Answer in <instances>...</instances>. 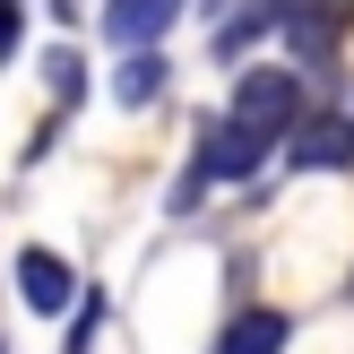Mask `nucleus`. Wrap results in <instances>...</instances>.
I'll return each mask as SVG.
<instances>
[{"mask_svg":"<svg viewBox=\"0 0 354 354\" xmlns=\"http://www.w3.org/2000/svg\"><path fill=\"white\" fill-rule=\"evenodd\" d=\"M286 165L294 173H337V165H354V113H303L286 130Z\"/></svg>","mask_w":354,"mask_h":354,"instance_id":"obj_1","label":"nucleus"},{"mask_svg":"<svg viewBox=\"0 0 354 354\" xmlns=\"http://www.w3.org/2000/svg\"><path fill=\"white\" fill-rule=\"evenodd\" d=\"M337 44H346V0H294V17H286L294 69H337Z\"/></svg>","mask_w":354,"mask_h":354,"instance_id":"obj_2","label":"nucleus"},{"mask_svg":"<svg viewBox=\"0 0 354 354\" xmlns=\"http://www.w3.org/2000/svg\"><path fill=\"white\" fill-rule=\"evenodd\" d=\"M190 0H104V44H121V52H147V44H165L173 35V17H182Z\"/></svg>","mask_w":354,"mask_h":354,"instance_id":"obj_3","label":"nucleus"},{"mask_svg":"<svg viewBox=\"0 0 354 354\" xmlns=\"http://www.w3.org/2000/svg\"><path fill=\"white\" fill-rule=\"evenodd\" d=\"M9 277H17V303H26V311H69V303H78V286H69V259H61V251H44V242H26Z\"/></svg>","mask_w":354,"mask_h":354,"instance_id":"obj_4","label":"nucleus"},{"mask_svg":"<svg viewBox=\"0 0 354 354\" xmlns=\"http://www.w3.org/2000/svg\"><path fill=\"white\" fill-rule=\"evenodd\" d=\"M286 337H294V320H286V311H268V303H242L234 320H225L216 354H286Z\"/></svg>","mask_w":354,"mask_h":354,"instance_id":"obj_5","label":"nucleus"},{"mask_svg":"<svg viewBox=\"0 0 354 354\" xmlns=\"http://www.w3.org/2000/svg\"><path fill=\"white\" fill-rule=\"evenodd\" d=\"M286 17H294V0H251V9H234V17H225V26H216V61L234 69L242 52H251V44H259V35H268V26H286Z\"/></svg>","mask_w":354,"mask_h":354,"instance_id":"obj_6","label":"nucleus"},{"mask_svg":"<svg viewBox=\"0 0 354 354\" xmlns=\"http://www.w3.org/2000/svg\"><path fill=\"white\" fill-rule=\"evenodd\" d=\"M156 95H165V52H130V61L113 69V104L138 113V104H156Z\"/></svg>","mask_w":354,"mask_h":354,"instance_id":"obj_7","label":"nucleus"},{"mask_svg":"<svg viewBox=\"0 0 354 354\" xmlns=\"http://www.w3.org/2000/svg\"><path fill=\"white\" fill-rule=\"evenodd\" d=\"M44 78H52V104H61V113L86 95V69H78V52H69V44H52V52H44Z\"/></svg>","mask_w":354,"mask_h":354,"instance_id":"obj_8","label":"nucleus"},{"mask_svg":"<svg viewBox=\"0 0 354 354\" xmlns=\"http://www.w3.org/2000/svg\"><path fill=\"white\" fill-rule=\"evenodd\" d=\"M95 328H104V294H86V303H78V328H69V354L95 346Z\"/></svg>","mask_w":354,"mask_h":354,"instance_id":"obj_9","label":"nucleus"}]
</instances>
